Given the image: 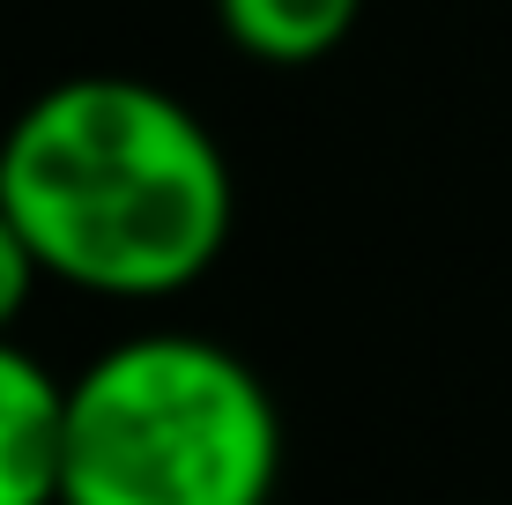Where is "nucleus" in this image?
I'll use <instances>...</instances> for the list:
<instances>
[{
    "label": "nucleus",
    "mask_w": 512,
    "mask_h": 505,
    "mask_svg": "<svg viewBox=\"0 0 512 505\" xmlns=\"http://www.w3.org/2000/svg\"><path fill=\"white\" fill-rule=\"evenodd\" d=\"M0 208L52 283L149 305L223 260L238 186L186 97L141 75H67L0 134Z\"/></svg>",
    "instance_id": "1"
},
{
    "label": "nucleus",
    "mask_w": 512,
    "mask_h": 505,
    "mask_svg": "<svg viewBox=\"0 0 512 505\" xmlns=\"http://www.w3.org/2000/svg\"><path fill=\"white\" fill-rule=\"evenodd\" d=\"M282 409L208 335H134L67 379L60 505H275Z\"/></svg>",
    "instance_id": "2"
},
{
    "label": "nucleus",
    "mask_w": 512,
    "mask_h": 505,
    "mask_svg": "<svg viewBox=\"0 0 512 505\" xmlns=\"http://www.w3.org/2000/svg\"><path fill=\"white\" fill-rule=\"evenodd\" d=\"M60 439L67 379L0 335V505H60Z\"/></svg>",
    "instance_id": "3"
},
{
    "label": "nucleus",
    "mask_w": 512,
    "mask_h": 505,
    "mask_svg": "<svg viewBox=\"0 0 512 505\" xmlns=\"http://www.w3.org/2000/svg\"><path fill=\"white\" fill-rule=\"evenodd\" d=\"M364 0H216V23L260 67H312L357 30Z\"/></svg>",
    "instance_id": "4"
},
{
    "label": "nucleus",
    "mask_w": 512,
    "mask_h": 505,
    "mask_svg": "<svg viewBox=\"0 0 512 505\" xmlns=\"http://www.w3.org/2000/svg\"><path fill=\"white\" fill-rule=\"evenodd\" d=\"M38 283H45L38 253H30L23 231H15V216L0 208V335H15V320H23V305H30Z\"/></svg>",
    "instance_id": "5"
}]
</instances>
